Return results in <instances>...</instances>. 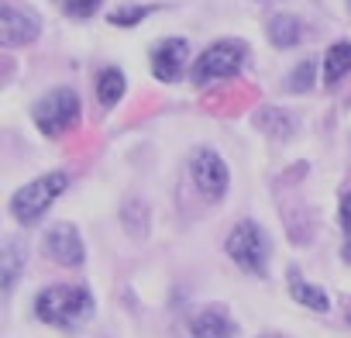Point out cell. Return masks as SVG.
Returning <instances> with one entry per match:
<instances>
[{
	"label": "cell",
	"mask_w": 351,
	"mask_h": 338,
	"mask_svg": "<svg viewBox=\"0 0 351 338\" xmlns=\"http://www.w3.org/2000/svg\"><path fill=\"white\" fill-rule=\"evenodd\" d=\"M35 314L38 321L52 324V328H80L93 317V293L80 283H56L45 286L35 297Z\"/></svg>",
	"instance_id": "obj_1"
},
{
	"label": "cell",
	"mask_w": 351,
	"mask_h": 338,
	"mask_svg": "<svg viewBox=\"0 0 351 338\" xmlns=\"http://www.w3.org/2000/svg\"><path fill=\"white\" fill-rule=\"evenodd\" d=\"M69 187V177L66 173H45L32 183H25L14 197H11V214L18 225H35L45 218V211L62 197V190Z\"/></svg>",
	"instance_id": "obj_2"
},
{
	"label": "cell",
	"mask_w": 351,
	"mask_h": 338,
	"mask_svg": "<svg viewBox=\"0 0 351 338\" xmlns=\"http://www.w3.org/2000/svg\"><path fill=\"white\" fill-rule=\"evenodd\" d=\"M245 56H248V49H245L241 42H234V38L207 45V49L197 56V63H193V83H197V87H207V83L238 76V69L245 66Z\"/></svg>",
	"instance_id": "obj_3"
},
{
	"label": "cell",
	"mask_w": 351,
	"mask_h": 338,
	"mask_svg": "<svg viewBox=\"0 0 351 338\" xmlns=\"http://www.w3.org/2000/svg\"><path fill=\"white\" fill-rule=\"evenodd\" d=\"M32 117H35V124H38L42 135H49V138L66 135L76 124V117H80V97H76V90H69V87L49 90L32 107Z\"/></svg>",
	"instance_id": "obj_4"
},
{
	"label": "cell",
	"mask_w": 351,
	"mask_h": 338,
	"mask_svg": "<svg viewBox=\"0 0 351 338\" xmlns=\"http://www.w3.org/2000/svg\"><path fill=\"white\" fill-rule=\"evenodd\" d=\"M228 256L234 259L238 269L252 273V276H265V266H269V242H265V232L255 225V221H238L228 235Z\"/></svg>",
	"instance_id": "obj_5"
},
{
	"label": "cell",
	"mask_w": 351,
	"mask_h": 338,
	"mask_svg": "<svg viewBox=\"0 0 351 338\" xmlns=\"http://www.w3.org/2000/svg\"><path fill=\"white\" fill-rule=\"evenodd\" d=\"M190 177H193L197 190H200L207 201H221V197L228 194V183H231L228 162H224L214 148H200V152L190 159Z\"/></svg>",
	"instance_id": "obj_6"
},
{
	"label": "cell",
	"mask_w": 351,
	"mask_h": 338,
	"mask_svg": "<svg viewBox=\"0 0 351 338\" xmlns=\"http://www.w3.org/2000/svg\"><path fill=\"white\" fill-rule=\"evenodd\" d=\"M186 59H190L186 38H165L152 49V76L162 83H176L186 69Z\"/></svg>",
	"instance_id": "obj_7"
},
{
	"label": "cell",
	"mask_w": 351,
	"mask_h": 338,
	"mask_svg": "<svg viewBox=\"0 0 351 338\" xmlns=\"http://www.w3.org/2000/svg\"><path fill=\"white\" fill-rule=\"evenodd\" d=\"M45 252L49 259L62 262V266H80L86 259V249H83V238L73 225H56L45 232Z\"/></svg>",
	"instance_id": "obj_8"
},
{
	"label": "cell",
	"mask_w": 351,
	"mask_h": 338,
	"mask_svg": "<svg viewBox=\"0 0 351 338\" xmlns=\"http://www.w3.org/2000/svg\"><path fill=\"white\" fill-rule=\"evenodd\" d=\"M38 32H42V25H38L35 14H25L14 4H4V11H0V42H4L8 49L35 42Z\"/></svg>",
	"instance_id": "obj_9"
},
{
	"label": "cell",
	"mask_w": 351,
	"mask_h": 338,
	"mask_svg": "<svg viewBox=\"0 0 351 338\" xmlns=\"http://www.w3.org/2000/svg\"><path fill=\"white\" fill-rule=\"evenodd\" d=\"M234 321L224 307H204L190 317V335L193 338H234Z\"/></svg>",
	"instance_id": "obj_10"
},
{
	"label": "cell",
	"mask_w": 351,
	"mask_h": 338,
	"mask_svg": "<svg viewBox=\"0 0 351 338\" xmlns=\"http://www.w3.org/2000/svg\"><path fill=\"white\" fill-rule=\"evenodd\" d=\"M289 293H293V300H296V304H303V307H310V311H327V307H330L327 293H324L320 286L306 283L296 269H289Z\"/></svg>",
	"instance_id": "obj_11"
},
{
	"label": "cell",
	"mask_w": 351,
	"mask_h": 338,
	"mask_svg": "<svg viewBox=\"0 0 351 338\" xmlns=\"http://www.w3.org/2000/svg\"><path fill=\"white\" fill-rule=\"evenodd\" d=\"M351 73V42H337L324 56V83H341Z\"/></svg>",
	"instance_id": "obj_12"
},
{
	"label": "cell",
	"mask_w": 351,
	"mask_h": 338,
	"mask_svg": "<svg viewBox=\"0 0 351 338\" xmlns=\"http://www.w3.org/2000/svg\"><path fill=\"white\" fill-rule=\"evenodd\" d=\"M124 90H128V83H124V73H121L117 66H110V69H104V73L97 76V100H100V107L121 104Z\"/></svg>",
	"instance_id": "obj_13"
},
{
	"label": "cell",
	"mask_w": 351,
	"mask_h": 338,
	"mask_svg": "<svg viewBox=\"0 0 351 338\" xmlns=\"http://www.w3.org/2000/svg\"><path fill=\"white\" fill-rule=\"evenodd\" d=\"M300 38H303V25H300L296 18L279 14V18L269 21V42H272L276 49H293Z\"/></svg>",
	"instance_id": "obj_14"
},
{
	"label": "cell",
	"mask_w": 351,
	"mask_h": 338,
	"mask_svg": "<svg viewBox=\"0 0 351 338\" xmlns=\"http://www.w3.org/2000/svg\"><path fill=\"white\" fill-rule=\"evenodd\" d=\"M0 266H4V290H14V283H18V273H21V266H25V249H21V242H8L4 245V252H0Z\"/></svg>",
	"instance_id": "obj_15"
},
{
	"label": "cell",
	"mask_w": 351,
	"mask_h": 338,
	"mask_svg": "<svg viewBox=\"0 0 351 338\" xmlns=\"http://www.w3.org/2000/svg\"><path fill=\"white\" fill-rule=\"evenodd\" d=\"M148 14H152V8H121V11L110 14V21L121 25V28H128V25H138L141 18H148Z\"/></svg>",
	"instance_id": "obj_16"
},
{
	"label": "cell",
	"mask_w": 351,
	"mask_h": 338,
	"mask_svg": "<svg viewBox=\"0 0 351 338\" xmlns=\"http://www.w3.org/2000/svg\"><path fill=\"white\" fill-rule=\"evenodd\" d=\"M341 228H344V259L351 262V190L341 201Z\"/></svg>",
	"instance_id": "obj_17"
},
{
	"label": "cell",
	"mask_w": 351,
	"mask_h": 338,
	"mask_svg": "<svg viewBox=\"0 0 351 338\" xmlns=\"http://www.w3.org/2000/svg\"><path fill=\"white\" fill-rule=\"evenodd\" d=\"M62 4H66V11L73 18H90V14H97L100 0H62Z\"/></svg>",
	"instance_id": "obj_18"
},
{
	"label": "cell",
	"mask_w": 351,
	"mask_h": 338,
	"mask_svg": "<svg viewBox=\"0 0 351 338\" xmlns=\"http://www.w3.org/2000/svg\"><path fill=\"white\" fill-rule=\"evenodd\" d=\"M310 83H313V63H300V66L293 69L289 87H293V90H310Z\"/></svg>",
	"instance_id": "obj_19"
},
{
	"label": "cell",
	"mask_w": 351,
	"mask_h": 338,
	"mask_svg": "<svg viewBox=\"0 0 351 338\" xmlns=\"http://www.w3.org/2000/svg\"><path fill=\"white\" fill-rule=\"evenodd\" d=\"M348 324H351V304H348Z\"/></svg>",
	"instance_id": "obj_20"
}]
</instances>
